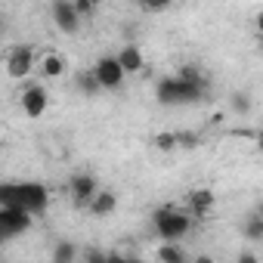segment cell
<instances>
[{"label":"cell","instance_id":"3957f363","mask_svg":"<svg viewBox=\"0 0 263 263\" xmlns=\"http://www.w3.org/2000/svg\"><path fill=\"white\" fill-rule=\"evenodd\" d=\"M152 226H155L161 245H177V241L189 232L192 217L183 214V211H177V208H158V211L152 214Z\"/></svg>","mask_w":263,"mask_h":263},{"label":"cell","instance_id":"44dd1931","mask_svg":"<svg viewBox=\"0 0 263 263\" xmlns=\"http://www.w3.org/2000/svg\"><path fill=\"white\" fill-rule=\"evenodd\" d=\"M155 149H161V152H177V134H158V137H155Z\"/></svg>","mask_w":263,"mask_h":263},{"label":"cell","instance_id":"e0dca14e","mask_svg":"<svg viewBox=\"0 0 263 263\" xmlns=\"http://www.w3.org/2000/svg\"><path fill=\"white\" fill-rule=\"evenodd\" d=\"M74 87H78L84 96H96V93H99V84H96L93 71H78V74H74Z\"/></svg>","mask_w":263,"mask_h":263},{"label":"cell","instance_id":"9c48e42d","mask_svg":"<svg viewBox=\"0 0 263 263\" xmlns=\"http://www.w3.org/2000/svg\"><path fill=\"white\" fill-rule=\"evenodd\" d=\"M28 229H31V214L16 211V208H0V235H4V238L22 235Z\"/></svg>","mask_w":263,"mask_h":263},{"label":"cell","instance_id":"7402d4cb","mask_svg":"<svg viewBox=\"0 0 263 263\" xmlns=\"http://www.w3.org/2000/svg\"><path fill=\"white\" fill-rule=\"evenodd\" d=\"M71 7H74L78 19H84V16H93V13H96V4H93V0H71Z\"/></svg>","mask_w":263,"mask_h":263},{"label":"cell","instance_id":"484cf974","mask_svg":"<svg viewBox=\"0 0 263 263\" xmlns=\"http://www.w3.org/2000/svg\"><path fill=\"white\" fill-rule=\"evenodd\" d=\"M192 263H217L211 254H198V257H192Z\"/></svg>","mask_w":263,"mask_h":263},{"label":"cell","instance_id":"277c9868","mask_svg":"<svg viewBox=\"0 0 263 263\" xmlns=\"http://www.w3.org/2000/svg\"><path fill=\"white\" fill-rule=\"evenodd\" d=\"M34 62H37L34 47H31V44H16V47L7 53V74H10L13 81H22V78H28V74L34 71Z\"/></svg>","mask_w":263,"mask_h":263},{"label":"cell","instance_id":"ac0fdd59","mask_svg":"<svg viewBox=\"0 0 263 263\" xmlns=\"http://www.w3.org/2000/svg\"><path fill=\"white\" fill-rule=\"evenodd\" d=\"M229 105H232V111L238 115V118H245V115H251V108H254V99H251V93H232V99H229Z\"/></svg>","mask_w":263,"mask_h":263},{"label":"cell","instance_id":"ffe728a7","mask_svg":"<svg viewBox=\"0 0 263 263\" xmlns=\"http://www.w3.org/2000/svg\"><path fill=\"white\" fill-rule=\"evenodd\" d=\"M198 146H201V137L198 134H189V130L177 134V149H198Z\"/></svg>","mask_w":263,"mask_h":263},{"label":"cell","instance_id":"8992f818","mask_svg":"<svg viewBox=\"0 0 263 263\" xmlns=\"http://www.w3.org/2000/svg\"><path fill=\"white\" fill-rule=\"evenodd\" d=\"M96 192H99V180L93 174H74L68 180V195H71V204L74 208H87Z\"/></svg>","mask_w":263,"mask_h":263},{"label":"cell","instance_id":"cb8c5ba5","mask_svg":"<svg viewBox=\"0 0 263 263\" xmlns=\"http://www.w3.org/2000/svg\"><path fill=\"white\" fill-rule=\"evenodd\" d=\"M81 263H105V251H99V248H87V254L81 257Z\"/></svg>","mask_w":263,"mask_h":263},{"label":"cell","instance_id":"7a4b0ae2","mask_svg":"<svg viewBox=\"0 0 263 263\" xmlns=\"http://www.w3.org/2000/svg\"><path fill=\"white\" fill-rule=\"evenodd\" d=\"M204 90H208V84H189V81L171 74V78H161L158 81L155 96L164 105H189V102H201Z\"/></svg>","mask_w":263,"mask_h":263},{"label":"cell","instance_id":"4fadbf2b","mask_svg":"<svg viewBox=\"0 0 263 263\" xmlns=\"http://www.w3.org/2000/svg\"><path fill=\"white\" fill-rule=\"evenodd\" d=\"M65 68H68V62H65V56H59V53H47V56L41 59V78H47V81L62 78Z\"/></svg>","mask_w":263,"mask_h":263},{"label":"cell","instance_id":"7c38bea8","mask_svg":"<svg viewBox=\"0 0 263 263\" xmlns=\"http://www.w3.org/2000/svg\"><path fill=\"white\" fill-rule=\"evenodd\" d=\"M115 208H118V195L108 192V189H99V192L90 198V204H87V211H90L93 217H108V214H115Z\"/></svg>","mask_w":263,"mask_h":263},{"label":"cell","instance_id":"d4e9b609","mask_svg":"<svg viewBox=\"0 0 263 263\" xmlns=\"http://www.w3.org/2000/svg\"><path fill=\"white\" fill-rule=\"evenodd\" d=\"M235 263H260V257H257L254 251H238V257H235Z\"/></svg>","mask_w":263,"mask_h":263},{"label":"cell","instance_id":"30bf717a","mask_svg":"<svg viewBox=\"0 0 263 263\" xmlns=\"http://www.w3.org/2000/svg\"><path fill=\"white\" fill-rule=\"evenodd\" d=\"M118 65H121V71H124V78L127 74H137V71H143L146 68V56H143V50H140V44H124L121 50H118Z\"/></svg>","mask_w":263,"mask_h":263},{"label":"cell","instance_id":"5bb4252c","mask_svg":"<svg viewBox=\"0 0 263 263\" xmlns=\"http://www.w3.org/2000/svg\"><path fill=\"white\" fill-rule=\"evenodd\" d=\"M241 232H245V238L248 241H263V214L260 211H251L248 217H245V226H241Z\"/></svg>","mask_w":263,"mask_h":263},{"label":"cell","instance_id":"9a60e30c","mask_svg":"<svg viewBox=\"0 0 263 263\" xmlns=\"http://www.w3.org/2000/svg\"><path fill=\"white\" fill-rule=\"evenodd\" d=\"M78 257H81V251H78L74 241H59L53 248V263H74Z\"/></svg>","mask_w":263,"mask_h":263},{"label":"cell","instance_id":"ba28073f","mask_svg":"<svg viewBox=\"0 0 263 263\" xmlns=\"http://www.w3.org/2000/svg\"><path fill=\"white\" fill-rule=\"evenodd\" d=\"M22 111L31 118V121H37L44 111H47V105H50V93H47V87L44 84H31V87H25L22 90Z\"/></svg>","mask_w":263,"mask_h":263},{"label":"cell","instance_id":"52a82bcc","mask_svg":"<svg viewBox=\"0 0 263 263\" xmlns=\"http://www.w3.org/2000/svg\"><path fill=\"white\" fill-rule=\"evenodd\" d=\"M50 16H53V25L62 31V34H78L81 31V19L71 7V0H53L50 4Z\"/></svg>","mask_w":263,"mask_h":263},{"label":"cell","instance_id":"603a6c76","mask_svg":"<svg viewBox=\"0 0 263 263\" xmlns=\"http://www.w3.org/2000/svg\"><path fill=\"white\" fill-rule=\"evenodd\" d=\"M105 263H143V260L140 257H130V254H121V251H108Z\"/></svg>","mask_w":263,"mask_h":263},{"label":"cell","instance_id":"8fae6325","mask_svg":"<svg viewBox=\"0 0 263 263\" xmlns=\"http://www.w3.org/2000/svg\"><path fill=\"white\" fill-rule=\"evenodd\" d=\"M186 201H189V211L195 214V217H208L211 211H214V189H192L189 195H186Z\"/></svg>","mask_w":263,"mask_h":263},{"label":"cell","instance_id":"d6986e66","mask_svg":"<svg viewBox=\"0 0 263 263\" xmlns=\"http://www.w3.org/2000/svg\"><path fill=\"white\" fill-rule=\"evenodd\" d=\"M177 78H183V81H189V84H208L204 74H201V68H195V65H180Z\"/></svg>","mask_w":263,"mask_h":263},{"label":"cell","instance_id":"5b68a950","mask_svg":"<svg viewBox=\"0 0 263 263\" xmlns=\"http://www.w3.org/2000/svg\"><path fill=\"white\" fill-rule=\"evenodd\" d=\"M90 71H93L99 90H118V87L124 84V71H121V65H118L115 56H99Z\"/></svg>","mask_w":263,"mask_h":263},{"label":"cell","instance_id":"4316f807","mask_svg":"<svg viewBox=\"0 0 263 263\" xmlns=\"http://www.w3.org/2000/svg\"><path fill=\"white\" fill-rule=\"evenodd\" d=\"M7 25H10V22H7V16L0 13V34H7Z\"/></svg>","mask_w":263,"mask_h":263},{"label":"cell","instance_id":"6da1fadb","mask_svg":"<svg viewBox=\"0 0 263 263\" xmlns=\"http://www.w3.org/2000/svg\"><path fill=\"white\" fill-rule=\"evenodd\" d=\"M0 208H16L25 214H44L50 208V189L41 183H0Z\"/></svg>","mask_w":263,"mask_h":263},{"label":"cell","instance_id":"2e32d148","mask_svg":"<svg viewBox=\"0 0 263 263\" xmlns=\"http://www.w3.org/2000/svg\"><path fill=\"white\" fill-rule=\"evenodd\" d=\"M158 263H189V257L180 245H161L158 248Z\"/></svg>","mask_w":263,"mask_h":263}]
</instances>
